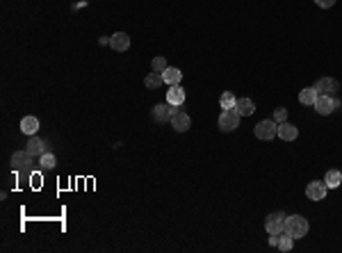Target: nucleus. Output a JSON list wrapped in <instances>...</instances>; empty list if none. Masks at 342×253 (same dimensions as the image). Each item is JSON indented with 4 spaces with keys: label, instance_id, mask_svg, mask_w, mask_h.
<instances>
[{
    "label": "nucleus",
    "instance_id": "f257e3e1",
    "mask_svg": "<svg viewBox=\"0 0 342 253\" xmlns=\"http://www.w3.org/2000/svg\"><path fill=\"white\" fill-rule=\"evenodd\" d=\"M308 219L301 217V214H290L288 221H285V233L288 235H292L295 240H299V237H306L308 235Z\"/></svg>",
    "mask_w": 342,
    "mask_h": 253
},
{
    "label": "nucleus",
    "instance_id": "f03ea898",
    "mask_svg": "<svg viewBox=\"0 0 342 253\" xmlns=\"http://www.w3.org/2000/svg\"><path fill=\"white\" fill-rule=\"evenodd\" d=\"M285 221H288L285 212H271V214H267L265 219L267 235H281V233H285Z\"/></svg>",
    "mask_w": 342,
    "mask_h": 253
},
{
    "label": "nucleus",
    "instance_id": "7ed1b4c3",
    "mask_svg": "<svg viewBox=\"0 0 342 253\" xmlns=\"http://www.w3.org/2000/svg\"><path fill=\"white\" fill-rule=\"evenodd\" d=\"M315 112L322 114V117H329L333 110H338L340 107V98L338 96H317V100H315Z\"/></svg>",
    "mask_w": 342,
    "mask_h": 253
},
{
    "label": "nucleus",
    "instance_id": "20e7f679",
    "mask_svg": "<svg viewBox=\"0 0 342 253\" xmlns=\"http://www.w3.org/2000/svg\"><path fill=\"white\" fill-rule=\"evenodd\" d=\"M240 114H237L235 107H230V110H224V112L219 114V128L224 130V132H233L235 128H240Z\"/></svg>",
    "mask_w": 342,
    "mask_h": 253
},
{
    "label": "nucleus",
    "instance_id": "39448f33",
    "mask_svg": "<svg viewBox=\"0 0 342 253\" xmlns=\"http://www.w3.org/2000/svg\"><path fill=\"white\" fill-rule=\"evenodd\" d=\"M254 132H256V137H258V139H262V141H271L274 137L278 135V124L274 121V119L260 121V124L254 128Z\"/></svg>",
    "mask_w": 342,
    "mask_h": 253
},
{
    "label": "nucleus",
    "instance_id": "423d86ee",
    "mask_svg": "<svg viewBox=\"0 0 342 253\" xmlns=\"http://www.w3.org/2000/svg\"><path fill=\"white\" fill-rule=\"evenodd\" d=\"M32 158H35V155L30 153L28 148H25V151H14L12 153V167L16 171H21V173H28V171L32 169Z\"/></svg>",
    "mask_w": 342,
    "mask_h": 253
},
{
    "label": "nucleus",
    "instance_id": "0eeeda50",
    "mask_svg": "<svg viewBox=\"0 0 342 253\" xmlns=\"http://www.w3.org/2000/svg\"><path fill=\"white\" fill-rule=\"evenodd\" d=\"M313 87L322 96H338V91H340V83H338L336 78H319Z\"/></svg>",
    "mask_w": 342,
    "mask_h": 253
},
{
    "label": "nucleus",
    "instance_id": "6e6552de",
    "mask_svg": "<svg viewBox=\"0 0 342 253\" xmlns=\"http://www.w3.org/2000/svg\"><path fill=\"white\" fill-rule=\"evenodd\" d=\"M176 110L178 107L171 105V103H158V105L153 107V119L158 124H167V121H171V117H173Z\"/></svg>",
    "mask_w": 342,
    "mask_h": 253
},
{
    "label": "nucleus",
    "instance_id": "1a4fd4ad",
    "mask_svg": "<svg viewBox=\"0 0 342 253\" xmlns=\"http://www.w3.org/2000/svg\"><path fill=\"white\" fill-rule=\"evenodd\" d=\"M326 192H329V187H326L324 180H313V183H308V187H306V196L310 201H324Z\"/></svg>",
    "mask_w": 342,
    "mask_h": 253
},
{
    "label": "nucleus",
    "instance_id": "9d476101",
    "mask_svg": "<svg viewBox=\"0 0 342 253\" xmlns=\"http://www.w3.org/2000/svg\"><path fill=\"white\" fill-rule=\"evenodd\" d=\"M169 124L173 126V130H176V132H187L189 126H192V119H189L187 112H183V110H176Z\"/></svg>",
    "mask_w": 342,
    "mask_h": 253
},
{
    "label": "nucleus",
    "instance_id": "9b49d317",
    "mask_svg": "<svg viewBox=\"0 0 342 253\" xmlns=\"http://www.w3.org/2000/svg\"><path fill=\"white\" fill-rule=\"evenodd\" d=\"M110 46H112L117 53H126L130 48V37L126 35V32H114V35L110 37Z\"/></svg>",
    "mask_w": 342,
    "mask_h": 253
},
{
    "label": "nucleus",
    "instance_id": "f8f14e48",
    "mask_svg": "<svg viewBox=\"0 0 342 253\" xmlns=\"http://www.w3.org/2000/svg\"><path fill=\"white\" fill-rule=\"evenodd\" d=\"M28 151L32 155H43V153H48V141L46 139H42V137H37V135H32L28 139Z\"/></svg>",
    "mask_w": 342,
    "mask_h": 253
},
{
    "label": "nucleus",
    "instance_id": "ddd939ff",
    "mask_svg": "<svg viewBox=\"0 0 342 253\" xmlns=\"http://www.w3.org/2000/svg\"><path fill=\"white\" fill-rule=\"evenodd\" d=\"M167 103L180 107L185 103V89L180 87V84H171L169 91H167Z\"/></svg>",
    "mask_w": 342,
    "mask_h": 253
},
{
    "label": "nucleus",
    "instance_id": "4468645a",
    "mask_svg": "<svg viewBox=\"0 0 342 253\" xmlns=\"http://www.w3.org/2000/svg\"><path fill=\"white\" fill-rule=\"evenodd\" d=\"M278 137L283 141H295L297 137H299V130H297V126L283 121V124H278Z\"/></svg>",
    "mask_w": 342,
    "mask_h": 253
},
{
    "label": "nucleus",
    "instance_id": "2eb2a0df",
    "mask_svg": "<svg viewBox=\"0 0 342 253\" xmlns=\"http://www.w3.org/2000/svg\"><path fill=\"white\" fill-rule=\"evenodd\" d=\"M235 110H237L240 117H251V114L256 112V103L251 98H237Z\"/></svg>",
    "mask_w": 342,
    "mask_h": 253
},
{
    "label": "nucleus",
    "instance_id": "dca6fc26",
    "mask_svg": "<svg viewBox=\"0 0 342 253\" xmlns=\"http://www.w3.org/2000/svg\"><path fill=\"white\" fill-rule=\"evenodd\" d=\"M324 183L329 189H338L342 185V171L338 169H329L326 171V178H324Z\"/></svg>",
    "mask_w": 342,
    "mask_h": 253
},
{
    "label": "nucleus",
    "instance_id": "f3484780",
    "mask_svg": "<svg viewBox=\"0 0 342 253\" xmlns=\"http://www.w3.org/2000/svg\"><path fill=\"white\" fill-rule=\"evenodd\" d=\"M317 89L315 87H306L299 91V103L301 105H315V100H317Z\"/></svg>",
    "mask_w": 342,
    "mask_h": 253
},
{
    "label": "nucleus",
    "instance_id": "a211bd4d",
    "mask_svg": "<svg viewBox=\"0 0 342 253\" xmlns=\"http://www.w3.org/2000/svg\"><path fill=\"white\" fill-rule=\"evenodd\" d=\"M21 130H23L28 137L37 135V130H39V119L37 117H25L23 121H21Z\"/></svg>",
    "mask_w": 342,
    "mask_h": 253
},
{
    "label": "nucleus",
    "instance_id": "6ab92c4d",
    "mask_svg": "<svg viewBox=\"0 0 342 253\" xmlns=\"http://www.w3.org/2000/svg\"><path fill=\"white\" fill-rule=\"evenodd\" d=\"M165 84V78H162V73H158V71H153V73H148L146 78H144V87L146 89H160Z\"/></svg>",
    "mask_w": 342,
    "mask_h": 253
},
{
    "label": "nucleus",
    "instance_id": "aec40b11",
    "mask_svg": "<svg viewBox=\"0 0 342 253\" xmlns=\"http://www.w3.org/2000/svg\"><path fill=\"white\" fill-rule=\"evenodd\" d=\"M162 78H165L167 84H180V78H183V73L178 69H173V66H167L165 71H162Z\"/></svg>",
    "mask_w": 342,
    "mask_h": 253
},
{
    "label": "nucleus",
    "instance_id": "412c9836",
    "mask_svg": "<svg viewBox=\"0 0 342 253\" xmlns=\"http://www.w3.org/2000/svg\"><path fill=\"white\" fill-rule=\"evenodd\" d=\"M292 247H295V237L288 235V233H281V235H278V244H276L278 251L288 253V251H292Z\"/></svg>",
    "mask_w": 342,
    "mask_h": 253
},
{
    "label": "nucleus",
    "instance_id": "4be33fe9",
    "mask_svg": "<svg viewBox=\"0 0 342 253\" xmlns=\"http://www.w3.org/2000/svg\"><path fill=\"white\" fill-rule=\"evenodd\" d=\"M237 103V96L233 94V91H224L221 94V98H219V105H221V110H230V107H235Z\"/></svg>",
    "mask_w": 342,
    "mask_h": 253
},
{
    "label": "nucleus",
    "instance_id": "5701e85b",
    "mask_svg": "<svg viewBox=\"0 0 342 253\" xmlns=\"http://www.w3.org/2000/svg\"><path fill=\"white\" fill-rule=\"evenodd\" d=\"M39 165H42V169H43V171L55 169V165H57V158H55V155L50 153V151H48V153H43V155H42V162H39Z\"/></svg>",
    "mask_w": 342,
    "mask_h": 253
},
{
    "label": "nucleus",
    "instance_id": "b1692460",
    "mask_svg": "<svg viewBox=\"0 0 342 253\" xmlns=\"http://www.w3.org/2000/svg\"><path fill=\"white\" fill-rule=\"evenodd\" d=\"M167 66H169V64H167V59L162 57V55H158V57H153V59H151V69H153V71H158V73H162V71H165Z\"/></svg>",
    "mask_w": 342,
    "mask_h": 253
},
{
    "label": "nucleus",
    "instance_id": "393cba45",
    "mask_svg": "<svg viewBox=\"0 0 342 253\" xmlns=\"http://www.w3.org/2000/svg\"><path fill=\"white\" fill-rule=\"evenodd\" d=\"M274 121H276V124L288 121V110H285V107H276V110H274Z\"/></svg>",
    "mask_w": 342,
    "mask_h": 253
},
{
    "label": "nucleus",
    "instance_id": "a878e982",
    "mask_svg": "<svg viewBox=\"0 0 342 253\" xmlns=\"http://www.w3.org/2000/svg\"><path fill=\"white\" fill-rule=\"evenodd\" d=\"M336 2H338V0H315V5L322 7V9H331Z\"/></svg>",
    "mask_w": 342,
    "mask_h": 253
},
{
    "label": "nucleus",
    "instance_id": "bb28decb",
    "mask_svg": "<svg viewBox=\"0 0 342 253\" xmlns=\"http://www.w3.org/2000/svg\"><path fill=\"white\" fill-rule=\"evenodd\" d=\"M278 244V235H269V247H276Z\"/></svg>",
    "mask_w": 342,
    "mask_h": 253
}]
</instances>
